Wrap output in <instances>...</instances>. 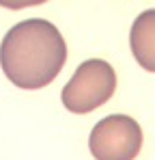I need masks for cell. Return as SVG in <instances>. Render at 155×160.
Returning <instances> with one entry per match:
<instances>
[{
  "mask_svg": "<svg viewBox=\"0 0 155 160\" xmlns=\"http://www.w3.org/2000/svg\"><path fill=\"white\" fill-rule=\"evenodd\" d=\"M48 0H0V7L11 9V11H20V9H28V7H39Z\"/></svg>",
  "mask_w": 155,
  "mask_h": 160,
  "instance_id": "cell-5",
  "label": "cell"
},
{
  "mask_svg": "<svg viewBox=\"0 0 155 160\" xmlns=\"http://www.w3.org/2000/svg\"><path fill=\"white\" fill-rule=\"evenodd\" d=\"M88 149L95 160H134L142 149V128L127 115H110L93 128Z\"/></svg>",
  "mask_w": 155,
  "mask_h": 160,
  "instance_id": "cell-3",
  "label": "cell"
},
{
  "mask_svg": "<svg viewBox=\"0 0 155 160\" xmlns=\"http://www.w3.org/2000/svg\"><path fill=\"white\" fill-rule=\"evenodd\" d=\"M67 63V43L48 20L32 18L11 28L0 43V67L20 89L48 87Z\"/></svg>",
  "mask_w": 155,
  "mask_h": 160,
  "instance_id": "cell-1",
  "label": "cell"
},
{
  "mask_svg": "<svg viewBox=\"0 0 155 160\" xmlns=\"http://www.w3.org/2000/svg\"><path fill=\"white\" fill-rule=\"evenodd\" d=\"M129 48L142 69L155 72V9L142 11L134 20L129 32Z\"/></svg>",
  "mask_w": 155,
  "mask_h": 160,
  "instance_id": "cell-4",
  "label": "cell"
},
{
  "mask_svg": "<svg viewBox=\"0 0 155 160\" xmlns=\"http://www.w3.org/2000/svg\"><path fill=\"white\" fill-rule=\"evenodd\" d=\"M114 91H116V74L112 65L101 58H88L63 87L60 100L69 112L86 115L103 106L114 95Z\"/></svg>",
  "mask_w": 155,
  "mask_h": 160,
  "instance_id": "cell-2",
  "label": "cell"
}]
</instances>
